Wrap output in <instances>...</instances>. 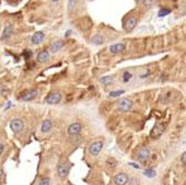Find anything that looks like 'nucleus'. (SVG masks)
Segmentation results:
<instances>
[{"label": "nucleus", "mask_w": 186, "mask_h": 185, "mask_svg": "<svg viewBox=\"0 0 186 185\" xmlns=\"http://www.w3.org/2000/svg\"><path fill=\"white\" fill-rule=\"evenodd\" d=\"M132 107H133V101L129 98H122L117 103V108H118L119 112H123V113L129 112L132 110Z\"/></svg>", "instance_id": "1"}, {"label": "nucleus", "mask_w": 186, "mask_h": 185, "mask_svg": "<svg viewBox=\"0 0 186 185\" xmlns=\"http://www.w3.org/2000/svg\"><path fill=\"white\" fill-rule=\"evenodd\" d=\"M103 147H104V143H103V141H95L93 143L89 145V147H88V151L90 153V155H93V156H97L100 152H102Z\"/></svg>", "instance_id": "2"}, {"label": "nucleus", "mask_w": 186, "mask_h": 185, "mask_svg": "<svg viewBox=\"0 0 186 185\" xmlns=\"http://www.w3.org/2000/svg\"><path fill=\"white\" fill-rule=\"evenodd\" d=\"M45 101L49 105H57L61 101V94L58 92H52L46 97Z\"/></svg>", "instance_id": "3"}, {"label": "nucleus", "mask_w": 186, "mask_h": 185, "mask_svg": "<svg viewBox=\"0 0 186 185\" xmlns=\"http://www.w3.org/2000/svg\"><path fill=\"white\" fill-rule=\"evenodd\" d=\"M24 126H25L24 120L20 118H15L10 122V128L14 133H20L24 129Z\"/></svg>", "instance_id": "4"}, {"label": "nucleus", "mask_w": 186, "mask_h": 185, "mask_svg": "<svg viewBox=\"0 0 186 185\" xmlns=\"http://www.w3.org/2000/svg\"><path fill=\"white\" fill-rule=\"evenodd\" d=\"M37 95H38V90L36 88H31V89H28L22 92L20 96V99L24 101H30L35 99L37 97Z\"/></svg>", "instance_id": "5"}, {"label": "nucleus", "mask_w": 186, "mask_h": 185, "mask_svg": "<svg viewBox=\"0 0 186 185\" xmlns=\"http://www.w3.org/2000/svg\"><path fill=\"white\" fill-rule=\"evenodd\" d=\"M81 129H83V125L80 123H78V122H75V123L69 125L67 129V133L69 136H78V135L80 134Z\"/></svg>", "instance_id": "6"}, {"label": "nucleus", "mask_w": 186, "mask_h": 185, "mask_svg": "<svg viewBox=\"0 0 186 185\" xmlns=\"http://www.w3.org/2000/svg\"><path fill=\"white\" fill-rule=\"evenodd\" d=\"M129 182V177L126 173L124 172H120L117 173L115 176H114V183L116 185H127Z\"/></svg>", "instance_id": "7"}, {"label": "nucleus", "mask_w": 186, "mask_h": 185, "mask_svg": "<svg viewBox=\"0 0 186 185\" xmlns=\"http://www.w3.org/2000/svg\"><path fill=\"white\" fill-rule=\"evenodd\" d=\"M69 169H70V165L68 164L67 162H61L59 163L58 167H57V172H58V175L61 178H65L69 174Z\"/></svg>", "instance_id": "8"}, {"label": "nucleus", "mask_w": 186, "mask_h": 185, "mask_svg": "<svg viewBox=\"0 0 186 185\" xmlns=\"http://www.w3.org/2000/svg\"><path fill=\"white\" fill-rule=\"evenodd\" d=\"M137 24H138V19H137V18L129 17L126 21H125V24H124V30L127 31V33H129V31H132L136 26H137Z\"/></svg>", "instance_id": "9"}, {"label": "nucleus", "mask_w": 186, "mask_h": 185, "mask_svg": "<svg viewBox=\"0 0 186 185\" xmlns=\"http://www.w3.org/2000/svg\"><path fill=\"white\" fill-rule=\"evenodd\" d=\"M149 156H151V152H149V150H148L147 147H143V148H141L139 152L137 153V158H138L139 162H142V163L147 162L148 158H149Z\"/></svg>", "instance_id": "10"}, {"label": "nucleus", "mask_w": 186, "mask_h": 185, "mask_svg": "<svg viewBox=\"0 0 186 185\" xmlns=\"http://www.w3.org/2000/svg\"><path fill=\"white\" fill-rule=\"evenodd\" d=\"M164 133V126L162 125V124H156L154 128H153V131L151 132V137L153 138H157V137H160L162 134Z\"/></svg>", "instance_id": "11"}, {"label": "nucleus", "mask_w": 186, "mask_h": 185, "mask_svg": "<svg viewBox=\"0 0 186 185\" xmlns=\"http://www.w3.org/2000/svg\"><path fill=\"white\" fill-rule=\"evenodd\" d=\"M124 50H125V44H123V42L111 45L109 47V51L111 54H119V52H123Z\"/></svg>", "instance_id": "12"}, {"label": "nucleus", "mask_w": 186, "mask_h": 185, "mask_svg": "<svg viewBox=\"0 0 186 185\" xmlns=\"http://www.w3.org/2000/svg\"><path fill=\"white\" fill-rule=\"evenodd\" d=\"M50 57V55H49V52L47 50H41L39 51V54L37 55V61L38 63H40V64H45V63H47L48 61V59Z\"/></svg>", "instance_id": "13"}, {"label": "nucleus", "mask_w": 186, "mask_h": 185, "mask_svg": "<svg viewBox=\"0 0 186 185\" xmlns=\"http://www.w3.org/2000/svg\"><path fill=\"white\" fill-rule=\"evenodd\" d=\"M43 39H45V34L41 31H38V33H35L34 36L31 37V42L33 45H39L43 41Z\"/></svg>", "instance_id": "14"}, {"label": "nucleus", "mask_w": 186, "mask_h": 185, "mask_svg": "<svg viewBox=\"0 0 186 185\" xmlns=\"http://www.w3.org/2000/svg\"><path fill=\"white\" fill-rule=\"evenodd\" d=\"M12 31H14L12 26L10 25V24H7L6 27H5V29H3V33L1 35V39H2V40L9 39V38L11 37V35H12Z\"/></svg>", "instance_id": "15"}, {"label": "nucleus", "mask_w": 186, "mask_h": 185, "mask_svg": "<svg viewBox=\"0 0 186 185\" xmlns=\"http://www.w3.org/2000/svg\"><path fill=\"white\" fill-rule=\"evenodd\" d=\"M65 46V41H62V40H57V41H54L51 44L50 46V51L52 54H55V52H57V51H59L62 47Z\"/></svg>", "instance_id": "16"}, {"label": "nucleus", "mask_w": 186, "mask_h": 185, "mask_svg": "<svg viewBox=\"0 0 186 185\" xmlns=\"http://www.w3.org/2000/svg\"><path fill=\"white\" fill-rule=\"evenodd\" d=\"M51 128H52V122L50 119H46L42 122V125H41V133L46 134L48 132H50Z\"/></svg>", "instance_id": "17"}, {"label": "nucleus", "mask_w": 186, "mask_h": 185, "mask_svg": "<svg viewBox=\"0 0 186 185\" xmlns=\"http://www.w3.org/2000/svg\"><path fill=\"white\" fill-rule=\"evenodd\" d=\"M100 83L103 85H110L114 83V76H104L100 78Z\"/></svg>", "instance_id": "18"}, {"label": "nucleus", "mask_w": 186, "mask_h": 185, "mask_svg": "<svg viewBox=\"0 0 186 185\" xmlns=\"http://www.w3.org/2000/svg\"><path fill=\"white\" fill-rule=\"evenodd\" d=\"M92 42L94 45H102V44H104V37L99 34L95 35L93 37V39H92Z\"/></svg>", "instance_id": "19"}, {"label": "nucleus", "mask_w": 186, "mask_h": 185, "mask_svg": "<svg viewBox=\"0 0 186 185\" xmlns=\"http://www.w3.org/2000/svg\"><path fill=\"white\" fill-rule=\"evenodd\" d=\"M144 175L148 178H153V177L156 176V171H154L153 168H146L144 171Z\"/></svg>", "instance_id": "20"}, {"label": "nucleus", "mask_w": 186, "mask_h": 185, "mask_svg": "<svg viewBox=\"0 0 186 185\" xmlns=\"http://www.w3.org/2000/svg\"><path fill=\"white\" fill-rule=\"evenodd\" d=\"M106 164H107V166L108 167H111V168H115L117 166V161L115 160L114 157H109L107 162H106Z\"/></svg>", "instance_id": "21"}, {"label": "nucleus", "mask_w": 186, "mask_h": 185, "mask_svg": "<svg viewBox=\"0 0 186 185\" xmlns=\"http://www.w3.org/2000/svg\"><path fill=\"white\" fill-rule=\"evenodd\" d=\"M132 78H133V75H132L129 71H125L124 75H123V82H124V83H128Z\"/></svg>", "instance_id": "22"}, {"label": "nucleus", "mask_w": 186, "mask_h": 185, "mask_svg": "<svg viewBox=\"0 0 186 185\" xmlns=\"http://www.w3.org/2000/svg\"><path fill=\"white\" fill-rule=\"evenodd\" d=\"M123 94H125V90L120 89V90H114V92H110L109 96L110 97H118V96L123 95Z\"/></svg>", "instance_id": "23"}, {"label": "nucleus", "mask_w": 186, "mask_h": 185, "mask_svg": "<svg viewBox=\"0 0 186 185\" xmlns=\"http://www.w3.org/2000/svg\"><path fill=\"white\" fill-rule=\"evenodd\" d=\"M170 14V9H161L158 11V17H165Z\"/></svg>", "instance_id": "24"}, {"label": "nucleus", "mask_w": 186, "mask_h": 185, "mask_svg": "<svg viewBox=\"0 0 186 185\" xmlns=\"http://www.w3.org/2000/svg\"><path fill=\"white\" fill-rule=\"evenodd\" d=\"M38 185H50V178L49 177H41V180L39 181Z\"/></svg>", "instance_id": "25"}, {"label": "nucleus", "mask_w": 186, "mask_h": 185, "mask_svg": "<svg viewBox=\"0 0 186 185\" xmlns=\"http://www.w3.org/2000/svg\"><path fill=\"white\" fill-rule=\"evenodd\" d=\"M185 156H186V153H185V152H183V154H182V157H181V160H182V162H183V165H185V164H186Z\"/></svg>", "instance_id": "26"}, {"label": "nucleus", "mask_w": 186, "mask_h": 185, "mask_svg": "<svg viewBox=\"0 0 186 185\" xmlns=\"http://www.w3.org/2000/svg\"><path fill=\"white\" fill-rule=\"evenodd\" d=\"M25 55H26V58L28 59V58H29V57H31V55H33V52H31V51H30V50H26V51H25Z\"/></svg>", "instance_id": "27"}, {"label": "nucleus", "mask_w": 186, "mask_h": 185, "mask_svg": "<svg viewBox=\"0 0 186 185\" xmlns=\"http://www.w3.org/2000/svg\"><path fill=\"white\" fill-rule=\"evenodd\" d=\"M3 151H5V145L3 144H0V155L3 153Z\"/></svg>", "instance_id": "28"}, {"label": "nucleus", "mask_w": 186, "mask_h": 185, "mask_svg": "<svg viewBox=\"0 0 186 185\" xmlns=\"http://www.w3.org/2000/svg\"><path fill=\"white\" fill-rule=\"evenodd\" d=\"M129 165H132L133 167H134V168H137V169L139 168V166H138V164H135V163H129Z\"/></svg>", "instance_id": "29"}, {"label": "nucleus", "mask_w": 186, "mask_h": 185, "mask_svg": "<svg viewBox=\"0 0 186 185\" xmlns=\"http://www.w3.org/2000/svg\"><path fill=\"white\" fill-rule=\"evenodd\" d=\"M136 3H143V2H145V0H135Z\"/></svg>", "instance_id": "30"}, {"label": "nucleus", "mask_w": 186, "mask_h": 185, "mask_svg": "<svg viewBox=\"0 0 186 185\" xmlns=\"http://www.w3.org/2000/svg\"><path fill=\"white\" fill-rule=\"evenodd\" d=\"M70 35H71V30H68L67 34L65 35V36H66V37H68V36H70Z\"/></svg>", "instance_id": "31"}, {"label": "nucleus", "mask_w": 186, "mask_h": 185, "mask_svg": "<svg viewBox=\"0 0 186 185\" xmlns=\"http://www.w3.org/2000/svg\"><path fill=\"white\" fill-rule=\"evenodd\" d=\"M59 0H52V2H58Z\"/></svg>", "instance_id": "32"}]
</instances>
